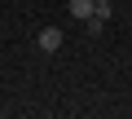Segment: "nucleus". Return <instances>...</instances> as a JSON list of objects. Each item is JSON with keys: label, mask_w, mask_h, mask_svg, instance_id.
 <instances>
[{"label": "nucleus", "mask_w": 132, "mask_h": 119, "mask_svg": "<svg viewBox=\"0 0 132 119\" xmlns=\"http://www.w3.org/2000/svg\"><path fill=\"white\" fill-rule=\"evenodd\" d=\"M93 9H97V0H71V13L84 22V18H93Z\"/></svg>", "instance_id": "nucleus-2"}, {"label": "nucleus", "mask_w": 132, "mask_h": 119, "mask_svg": "<svg viewBox=\"0 0 132 119\" xmlns=\"http://www.w3.org/2000/svg\"><path fill=\"white\" fill-rule=\"evenodd\" d=\"M35 44H40L44 53H57V49H62V31H57V27H40V35H35Z\"/></svg>", "instance_id": "nucleus-1"}, {"label": "nucleus", "mask_w": 132, "mask_h": 119, "mask_svg": "<svg viewBox=\"0 0 132 119\" xmlns=\"http://www.w3.org/2000/svg\"><path fill=\"white\" fill-rule=\"evenodd\" d=\"M97 5H110V0H97Z\"/></svg>", "instance_id": "nucleus-3"}]
</instances>
